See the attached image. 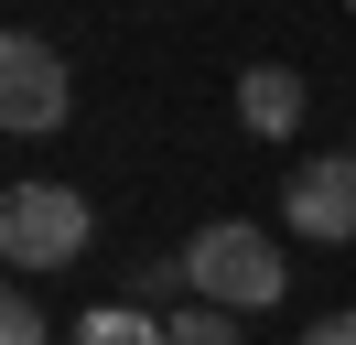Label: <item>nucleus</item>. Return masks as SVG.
Instances as JSON below:
<instances>
[{
  "label": "nucleus",
  "instance_id": "nucleus-1",
  "mask_svg": "<svg viewBox=\"0 0 356 345\" xmlns=\"http://www.w3.org/2000/svg\"><path fill=\"white\" fill-rule=\"evenodd\" d=\"M87 237H97V205L76 184H44V172H22V184L0 194V259L22 280H44V270H76L87 259Z\"/></svg>",
  "mask_w": 356,
  "mask_h": 345
},
{
  "label": "nucleus",
  "instance_id": "nucleus-2",
  "mask_svg": "<svg viewBox=\"0 0 356 345\" xmlns=\"http://www.w3.org/2000/svg\"><path fill=\"white\" fill-rule=\"evenodd\" d=\"M281 237L248 227V216H216V227L184 237V291L195 302H227V313H259V302H281Z\"/></svg>",
  "mask_w": 356,
  "mask_h": 345
},
{
  "label": "nucleus",
  "instance_id": "nucleus-3",
  "mask_svg": "<svg viewBox=\"0 0 356 345\" xmlns=\"http://www.w3.org/2000/svg\"><path fill=\"white\" fill-rule=\"evenodd\" d=\"M65 108H76L65 54H54L44 33H0V129L44 141V129H65Z\"/></svg>",
  "mask_w": 356,
  "mask_h": 345
},
{
  "label": "nucleus",
  "instance_id": "nucleus-4",
  "mask_svg": "<svg viewBox=\"0 0 356 345\" xmlns=\"http://www.w3.org/2000/svg\"><path fill=\"white\" fill-rule=\"evenodd\" d=\"M281 227L291 237H324V248H346L356 237V151H334V162H302L281 184Z\"/></svg>",
  "mask_w": 356,
  "mask_h": 345
},
{
  "label": "nucleus",
  "instance_id": "nucleus-5",
  "mask_svg": "<svg viewBox=\"0 0 356 345\" xmlns=\"http://www.w3.org/2000/svg\"><path fill=\"white\" fill-rule=\"evenodd\" d=\"M302 97H313V86L291 76V65H248V76H238V119L259 129V141H281V129H302Z\"/></svg>",
  "mask_w": 356,
  "mask_h": 345
},
{
  "label": "nucleus",
  "instance_id": "nucleus-6",
  "mask_svg": "<svg viewBox=\"0 0 356 345\" xmlns=\"http://www.w3.org/2000/svg\"><path fill=\"white\" fill-rule=\"evenodd\" d=\"M65 345H173V313H152V302H97V313H76Z\"/></svg>",
  "mask_w": 356,
  "mask_h": 345
},
{
  "label": "nucleus",
  "instance_id": "nucleus-7",
  "mask_svg": "<svg viewBox=\"0 0 356 345\" xmlns=\"http://www.w3.org/2000/svg\"><path fill=\"white\" fill-rule=\"evenodd\" d=\"M173 345H238V313H227V302H184V313H173Z\"/></svg>",
  "mask_w": 356,
  "mask_h": 345
},
{
  "label": "nucleus",
  "instance_id": "nucleus-8",
  "mask_svg": "<svg viewBox=\"0 0 356 345\" xmlns=\"http://www.w3.org/2000/svg\"><path fill=\"white\" fill-rule=\"evenodd\" d=\"M0 345H54V323H44V302H33V291L0 302Z\"/></svg>",
  "mask_w": 356,
  "mask_h": 345
},
{
  "label": "nucleus",
  "instance_id": "nucleus-9",
  "mask_svg": "<svg viewBox=\"0 0 356 345\" xmlns=\"http://www.w3.org/2000/svg\"><path fill=\"white\" fill-rule=\"evenodd\" d=\"M302 345H356V313H324V323H313Z\"/></svg>",
  "mask_w": 356,
  "mask_h": 345
},
{
  "label": "nucleus",
  "instance_id": "nucleus-10",
  "mask_svg": "<svg viewBox=\"0 0 356 345\" xmlns=\"http://www.w3.org/2000/svg\"><path fill=\"white\" fill-rule=\"evenodd\" d=\"M346 11H356V0H346Z\"/></svg>",
  "mask_w": 356,
  "mask_h": 345
}]
</instances>
